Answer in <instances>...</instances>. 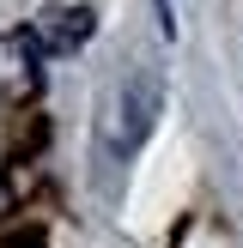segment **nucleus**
<instances>
[{
    "label": "nucleus",
    "instance_id": "1",
    "mask_svg": "<svg viewBox=\"0 0 243 248\" xmlns=\"http://www.w3.org/2000/svg\"><path fill=\"white\" fill-rule=\"evenodd\" d=\"M152 115H158V67H152V61H134V73L116 85L104 121H97V157H104V164L134 157V145L146 140Z\"/></svg>",
    "mask_w": 243,
    "mask_h": 248
},
{
    "label": "nucleus",
    "instance_id": "2",
    "mask_svg": "<svg viewBox=\"0 0 243 248\" xmlns=\"http://www.w3.org/2000/svg\"><path fill=\"white\" fill-rule=\"evenodd\" d=\"M152 12H158V31L176 36V12H170V0H152Z\"/></svg>",
    "mask_w": 243,
    "mask_h": 248
}]
</instances>
